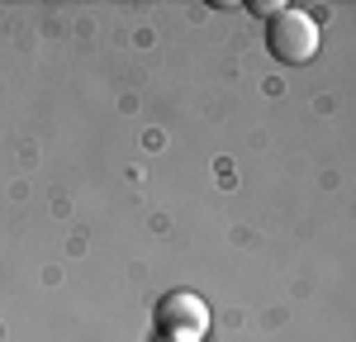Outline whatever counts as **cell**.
<instances>
[{"instance_id": "1", "label": "cell", "mask_w": 356, "mask_h": 342, "mask_svg": "<svg viewBox=\"0 0 356 342\" xmlns=\"http://www.w3.org/2000/svg\"><path fill=\"white\" fill-rule=\"evenodd\" d=\"M266 48H271L285 67H304L318 57V19L304 10H275L266 24Z\"/></svg>"}, {"instance_id": "2", "label": "cell", "mask_w": 356, "mask_h": 342, "mask_svg": "<svg viewBox=\"0 0 356 342\" xmlns=\"http://www.w3.org/2000/svg\"><path fill=\"white\" fill-rule=\"evenodd\" d=\"M157 333L162 342H200L209 333V304L191 290H171L157 300Z\"/></svg>"}]
</instances>
